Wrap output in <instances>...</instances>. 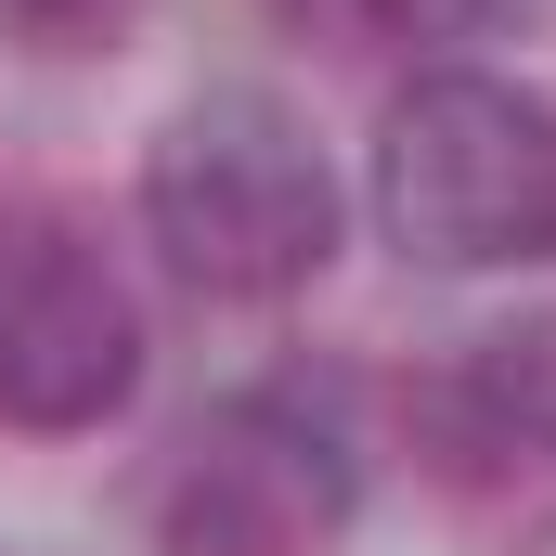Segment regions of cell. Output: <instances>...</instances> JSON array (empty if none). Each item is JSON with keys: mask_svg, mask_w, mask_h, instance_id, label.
<instances>
[{"mask_svg": "<svg viewBox=\"0 0 556 556\" xmlns=\"http://www.w3.org/2000/svg\"><path fill=\"white\" fill-rule=\"evenodd\" d=\"M142 233L194 298H298L337 260V168L273 91H194L142 142Z\"/></svg>", "mask_w": 556, "mask_h": 556, "instance_id": "obj_1", "label": "cell"}, {"mask_svg": "<svg viewBox=\"0 0 556 556\" xmlns=\"http://www.w3.org/2000/svg\"><path fill=\"white\" fill-rule=\"evenodd\" d=\"M376 220L427 273L556 260V104L479 65L415 78L376 130Z\"/></svg>", "mask_w": 556, "mask_h": 556, "instance_id": "obj_2", "label": "cell"}, {"mask_svg": "<svg viewBox=\"0 0 556 556\" xmlns=\"http://www.w3.org/2000/svg\"><path fill=\"white\" fill-rule=\"evenodd\" d=\"M415 479L479 556H556V311L440 350L415 389Z\"/></svg>", "mask_w": 556, "mask_h": 556, "instance_id": "obj_3", "label": "cell"}, {"mask_svg": "<svg viewBox=\"0 0 556 556\" xmlns=\"http://www.w3.org/2000/svg\"><path fill=\"white\" fill-rule=\"evenodd\" d=\"M142 389V311L78 207H0V415L78 440Z\"/></svg>", "mask_w": 556, "mask_h": 556, "instance_id": "obj_4", "label": "cell"}, {"mask_svg": "<svg viewBox=\"0 0 556 556\" xmlns=\"http://www.w3.org/2000/svg\"><path fill=\"white\" fill-rule=\"evenodd\" d=\"M363 505V466L337 415H311L298 389H233L220 415L181 440L168 466V556H324Z\"/></svg>", "mask_w": 556, "mask_h": 556, "instance_id": "obj_5", "label": "cell"}, {"mask_svg": "<svg viewBox=\"0 0 556 556\" xmlns=\"http://www.w3.org/2000/svg\"><path fill=\"white\" fill-rule=\"evenodd\" d=\"M0 39L65 65V52H117L130 39V0H0Z\"/></svg>", "mask_w": 556, "mask_h": 556, "instance_id": "obj_6", "label": "cell"}, {"mask_svg": "<svg viewBox=\"0 0 556 556\" xmlns=\"http://www.w3.org/2000/svg\"><path fill=\"white\" fill-rule=\"evenodd\" d=\"M389 26H415V39H518V26H544L556 0H376Z\"/></svg>", "mask_w": 556, "mask_h": 556, "instance_id": "obj_7", "label": "cell"}]
</instances>
